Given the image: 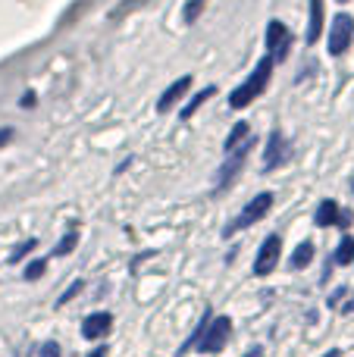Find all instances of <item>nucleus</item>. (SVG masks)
Masks as SVG:
<instances>
[{
    "mask_svg": "<svg viewBox=\"0 0 354 357\" xmlns=\"http://www.w3.org/2000/svg\"><path fill=\"white\" fill-rule=\"evenodd\" d=\"M288 44H292V31H288L286 22H279V19H273L267 29V47H270V56H279V60H286L288 54Z\"/></svg>",
    "mask_w": 354,
    "mask_h": 357,
    "instance_id": "6",
    "label": "nucleus"
},
{
    "mask_svg": "<svg viewBox=\"0 0 354 357\" xmlns=\"http://www.w3.org/2000/svg\"><path fill=\"white\" fill-rule=\"evenodd\" d=\"M354 260V238L351 235H342V241H339V251H336V264L348 266Z\"/></svg>",
    "mask_w": 354,
    "mask_h": 357,
    "instance_id": "16",
    "label": "nucleus"
},
{
    "mask_svg": "<svg viewBox=\"0 0 354 357\" xmlns=\"http://www.w3.org/2000/svg\"><path fill=\"white\" fill-rule=\"evenodd\" d=\"M351 310H354V298H351L348 304H345V314H351Z\"/></svg>",
    "mask_w": 354,
    "mask_h": 357,
    "instance_id": "26",
    "label": "nucleus"
},
{
    "mask_svg": "<svg viewBox=\"0 0 354 357\" xmlns=\"http://www.w3.org/2000/svg\"><path fill=\"white\" fill-rule=\"evenodd\" d=\"M323 357H339V351H336V348H332V351H330V354H323Z\"/></svg>",
    "mask_w": 354,
    "mask_h": 357,
    "instance_id": "27",
    "label": "nucleus"
},
{
    "mask_svg": "<svg viewBox=\"0 0 354 357\" xmlns=\"http://www.w3.org/2000/svg\"><path fill=\"white\" fill-rule=\"evenodd\" d=\"M41 357H60V345H56V342H44V345H41Z\"/></svg>",
    "mask_w": 354,
    "mask_h": 357,
    "instance_id": "22",
    "label": "nucleus"
},
{
    "mask_svg": "<svg viewBox=\"0 0 354 357\" xmlns=\"http://www.w3.org/2000/svg\"><path fill=\"white\" fill-rule=\"evenodd\" d=\"M75 241H79V235H75V232H69L66 238H63L60 245L54 248V257H63V254H69V251H72V248H75Z\"/></svg>",
    "mask_w": 354,
    "mask_h": 357,
    "instance_id": "18",
    "label": "nucleus"
},
{
    "mask_svg": "<svg viewBox=\"0 0 354 357\" xmlns=\"http://www.w3.org/2000/svg\"><path fill=\"white\" fill-rule=\"evenodd\" d=\"M113 326V317L110 314H91L85 317V323H82V335L85 339H100V335H107Z\"/></svg>",
    "mask_w": 354,
    "mask_h": 357,
    "instance_id": "10",
    "label": "nucleus"
},
{
    "mask_svg": "<svg viewBox=\"0 0 354 357\" xmlns=\"http://www.w3.org/2000/svg\"><path fill=\"white\" fill-rule=\"evenodd\" d=\"M44 270H47V260H35V264L25 270V279H29V282H35V279L44 276Z\"/></svg>",
    "mask_w": 354,
    "mask_h": 357,
    "instance_id": "19",
    "label": "nucleus"
},
{
    "mask_svg": "<svg viewBox=\"0 0 354 357\" xmlns=\"http://www.w3.org/2000/svg\"><path fill=\"white\" fill-rule=\"evenodd\" d=\"M188 85H192V75H182V79H176L173 85L167 88V91L160 94V100H157V110L160 113H167V110H173L176 104L182 100V94L188 91Z\"/></svg>",
    "mask_w": 354,
    "mask_h": 357,
    "instance_id": "8",
    "label": "nucleus"
},
{
    "mask_svg": "<svg viewBox=\"0 0 354 357\" xmlns=\"http://www.w3.org/2000/svg\"><path fill=\"white\" fill-rule=\"evenodd\" d=\"M248 123H236V129L229 132V138H226V154H232L236 148H242L245 142H248Z\"/></svg>",
    "mask_w": 354,
    "mask_h": 357,
    "instance_id": "13",
    "label": "nucleus"
},
{
    "mask_svg": "<svg viewBox=\"0 0 354 357\" xmlns=\"http://www.w3.org/2000/svg\"><path fill=\"white\" fill-rule=\"evenodd\" d=\"M251 148H254V144H251V138H248V142H245V144H242V148H236V151H232L229 163H226V167H223V169H220V185H226V182H229V178H232V176H236V173H238V169H242V167H245V160H248Z\"/></svg>",
    "mask_w": 354,
    "mask_h": 357,
    "instance_id": "9",
    "label": "nucleus"
},
{
    "mask_svg": "<svg viewBox=\"0 0 354 357\" xmlns=\"http://www.w3.org/2000/svg\"><path fill=\"white\" fill-rule=\"evenodd\" d=\"M88 357H107V348H94V351L88 354Z\"/></svg>",
    "mask_w": 354,
    "mask_h": 357,
    "instance_id": "25",
    "label": "nucleus"
},
{
    "mask_svg": "<svg viewBox=\"0 0 354 357\" xmlns=\"http://www.w3.org/2000/svg\"><path fill=\"white\" fill-rule=\"evenodd\" d=\"M339 3H348V0H339Z\"/></svg>",
    "mask_w": 354,
    "mask_h": 357,
    "instance_id": "28",
    "label": "nucleus"
},
{
    "mask_svg": "<svg viewBox=\"0 0 354 357\" xmlns=\"http://www.w3.org/2000/svg\"><path fill=\"white\" fill-rule=\"evenodd\" d=\"M229 333H232L229 317H217V320H213L210 326H204V333H201L198 351H201V354H217V351H223V345L229 342Z\"/></svg>",
    "mask_w": 354,
    "mask_h": 357,
    "instance_id": "2",
    "label": "nucleus"
},
{
    "mask_svg": "<svg viewBox=\"0 0 354 357\" xmlns=\"http://www.w3.org/2000/svg\"><path fill=\"white\" fill-rule=\"evenodd\" d=\"M245 357H263V348H251V351L245 354Z\"/></svg>",
    "mask_w": 354,
    "mask_h": 357,
    "instance_id": "24",
    "label": "nucleus"
},
{
    "mask_svg": "<svg viewBox=\"0 0 354 357\" xmlns=\"http://www.w3.org/2000/svg\"><path fill=\"white\" fill-rule=\"evenodd\" d=\"M31 248H35V238H29V241H22V245L16 248V251H13V257H10V264H16V260H22L25 254L31 251Z\"/></svg>",
    "mask_w": 354,
    "mask_h": 357,
    "instance_id": "20",
    "label": "nucleus"
},
{
    "mask_svg": "<svg viewBox=\"0 0 354 357\" xmlns=\"http://www.w3.org/2000/svg\"><path fill=\"white\" fill-rule=\"evenodd\" d=\"M351 38H354V19L348 16V13H339L330 25V54L342 56L345 50H348Z\"/></svg>",
    "mask_w": 354,
    "mask_h": 357,
    "instance_id": "3",
    "label": "nucleus"
},
{
    "mask_svg": "<svg viewBox=\"0 0 354 357\" xmlns=\"http://www.w3.org/2000/svg\"><path fill=\"white\" fill-rule=\"evenodd\" d=\"M279 254H282V238L279 235H267L261 251H257V260H254L257 276H270V273L276 270V264H279Z\"/></svg>",
    "mask_w": 354,
    "mask_h": 357,
    "instance_id": "5",
    "label": "nucleus"
},
{
    "mask_svg": "<svg viewBox=\"0 0 354 357\" xmlns=\"http://www.w3.org/2000/svg\"><path fill=\"white\" fill-rule=\"evenodd\" d=\"M82 285H85V282H82V279H75V282H72V285H69V291H66V295H63V298H60V304L72 301V298H75V295H79V291H82Z\"/></svg>",
    "mask_w": 354,
    "mask_h": 357,
    "instance_id": "21",
    "label": "nucleus"
},
{
    "mask_svg": "<svg viewBox=\"0 0 354 357\" xmlns=\"http://www.w3.org/2000/svg\"><path fill=\"white\" fill-rule=\"evenodd\" d=\"M213 94H217V88H213V85H210V88H204V91H198L192 100H188L185 110H182V119H192V116H194V110H198V107L204 104L207 98H213Z\"/></svg>",
    "mask_w": 354,
    "mask_h": 357,
    "instance_id": "14",
    "label": "nucleus"
},
{
    "mask_svg": "<svg viewBox=\"0 0 354 357\" xmlns=\"http://www.w3.org/2000/svg\"><path fill=\"white\" fill-rule=\"evenodd\" d=\"M323 31V0H311V29H307V44H317Z\"/></svg>",
    "mask_w": 354,
    "mask_h": 357,
    "instance_id": "12",
    "label": "nucleus"
},
{
    "mask_svg": "<svg viewBox=\"0 0 354 357\" xmlns=\"http://www.w3.org/2000/svg\"><path fill=\"white\" fill-rule=\"evenodd\" d=\"M204 6H207V0H188L185 10H182V19H185V22H194V19L204 13Z\"/></svg>",
    "mask_w": 354,
    "mask_h": 357,
    "instance_id": "17",
    "label": "nucleus"
},
{
    "mask_svg": "<svg viewBox=\"0 0 354 357\" xmlns=\"http://www.w3.org/2000/svg\"><path fill=\"white\" fill-rule=\"evenodd\" d=\"M282 157H286V138L279 132H273L267 144V154H263V169H273L276 163H282Z\"/></svg>",
    "mask_w": 354,
    "mask_h": 357,
    "instance_id": "11",
    "label": "nucleus"
},
{
    "mask_svg": "<svg viewBox=\"0 0 354 357\" xmlns=\"http://www.w3.org/2000/svg\"><path fill=\"white\" fill-rule=\"evenodd\" d=\"M270 207H273V195H270V191H263V195H257L254 201H248V207L242 210V216H238V220L232 222L229 229H226V235H229V232H238V229H248L251 222L263 220Z\"/></svg>",
    "mask_w": 354,
    "mask_h": 357,
    "instance_id": "4",
    "label": "nucleus"
},
{
    "mask_svg": "<svg viewBox=\"0 0 354 357\" xmlns=\"http://www.w3.org/2000/svg\"><path fill=\"white\" fill-rule=\"evenodd\" d=\"M270 75H273V56L267 54L254 66V73H251L248 79H245L242 85L229 94V107H232V110H242V107H248L254 98H261L263 88H267V82H270Z\"/></svg>",
    "mask_w": 354,
    "mask_h": 357,
    "instance_id": "1",
    "label": "nucleus"
},
{
    "mask_svg": "<svg viewBox=\"0 0 354 357\" xmlns=\"http://www.w3.org/2000/svg\"><path fill=\"white\" fill-rule=\"evenodd\" d=\"M314 222H317V226H332V222H339V226H348L351 213H345V210L339 207L336 201H323L317 207V213H314Z\"/></svg>",
    "mask_w": 354,
    "mask_h": 357,
    "instance_id": "7",
    "label": "nucleus"
},
{
    "mask_svg": "<svg viewBox=\"0 0 354 357\" xmlns=\"http://www.w3.org/2000/svg\"><path fill=\"white\" fill-rule=\"evenodd\" d=\"M10 135H13V129H3V132H0V144L10 142Z\"/></svg>",
    "mask_w": 354,
    "mask_h": 357,
    "instance_id": "23",
    "label": "nucleus"
},
{
    "mask_svg": "<svg viewBox=\"0 0 354 357\" xmlns=\"http://www.w3.org/2000/svg\"><path fill=\"white\" fill-rule=\"evenodd\" d=\"M311 257H314V245H311V241L298 245V248H295V254H292V270H301V266H307V264H311Z\"/></svg>",
    "mask_w": 354,
    "mask_h": 357,
    "instance_id": "15",
    "label": "nucleus"
}]
</instances>
